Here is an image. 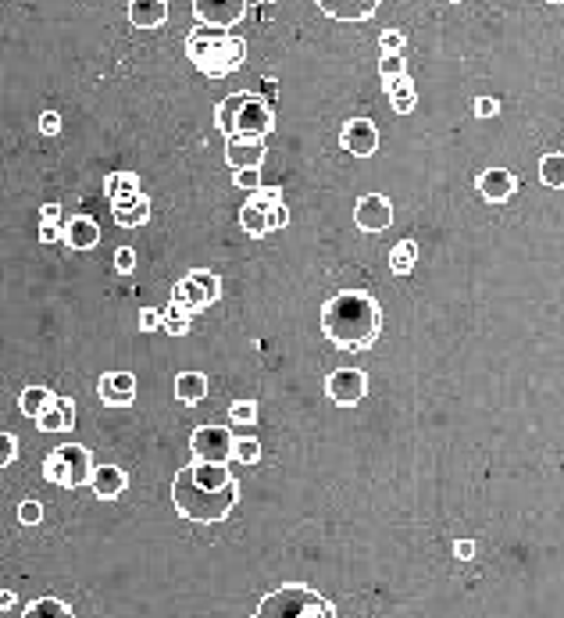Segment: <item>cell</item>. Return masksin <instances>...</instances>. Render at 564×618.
<instances>
[{"label":"cell","mask_w":564,"mask_h":618,"mask_svg":"<svg viewBox=\"0 0 564 618\" xmlns=\"http://www.w3.org/2000/svg\"><path fill=\"white\" fill-rule=\"evenodd\" d=\"M175 511L190 522H222L240 501V479L226 465H186L172 479Z\"/></svg>","instance_id":"6da1fadb"},{"label":"cell","mask_w":564,"mask_h":618,"mask_svg":"<svg viewBox=\"0 0 564 618\" xmlns=\"http://www.w3.org/2000/svg\"><path fill=\"white\" fill-rule=\"evenodd\" d=\"M321 332L325 339H332L339 350L361 354L368 350L379 332H382V305L372 294H357L346 290L332 301H325L321 308Z\"/></svg>","instance_id":"7a4b0ae2"},{"label":"cell","mask_w":564,"mask_h":618,"mask_svg":"<svg viewBox=\"0 0 564 618\" xmlns=\"http://www.w3.org/2000/svg\"><path fill=\"white\" fill-rule=\"evenodd\" d=\"M186 57L197 64V72H204L208 79H226L233 75L244 57H247V39L229 32V29H215V25H193L186 36Z\"/></svg>","instance_id":"3957f363"},{"label":"cell","mask_w":564,"mask_h":618,"mask_svg":"<svg viewBox=\"0 0 564 618\" xmlns=\"http://www.w3.org/2000/svg\"><path fill=\"white\" fill-rule=\"evenodd\" d=\"M215 125H218V133H226V140H265L276 129V115L265 97L240 90V93H229L226 100H218Z\"/></svg>","instance_id":"277c9868"},{"label":"cell","mask_w":564,"mask_h":618,"mask_svg":"<svg viewBox=\"0 0 564 618\" xmlns=\"http://www.w3.org/2000/svg\"><path fill=\"white\" fill-rule=\"evenodd\" d=\"M254 618H336V608L318 590L303 583H286L258 605Z\"/></svg>","instance_id":"5b68a950"},{"label":"cell","mask_w":564,"mask_h":618,"mask_svg":"<svg viewBox=\"0 0 564 618\" xmlns=\"http://www.w3.org/2000/svg\"><path fill=\"white\" fill-rule=\"evenodd\" d=\"M93 468H97L93 465V454L86 447H79V443H64V447L50 451L43 458V479L47 483H57L64 490H75V486L90 483Z\"/></svg>","instance_id":"8992f818"},{"label":"cell","mask_w":564,"mask_h":618,"mask_svg":"<svg viewBox=\"0 0 564 618\" xmlns=\"http://www.w3.org/2000/svg\"><path fill=\"white\" fill-rule=\"evenodd\" d=\"M218 301H222V279L211 269L186 272L183 283H175V290H172V305L179 311H186V314H197V311L211 308Z\"/></svg>","instance_id":"52a82bcc"},{"label":"cell","mask_w":564,"mask_h":618,"mask_svg":"<svg viewBox=\"0 0 564 618\" xmlns=\"http://www.w3.org/2000/svg\"><path fill=\"white\" fill-rule=\"evenodd\" d=\"M233 443L236 436L226 425H204L190 436V451L197 454L201 465H226L233 461Z\"/></svg>","instance_id":"ba28073f"},{"label":"cell","mask_w":564,"mask_h":618,"mask_svg":"<svg viewBox=\"0 0 564 618\" xmlns=\"http://www.w3.org/2000/svg\"><path fill=\"white\" fill-rule=\"evenodd\" d=\"M325 393H329L332 404L354 408V404H361L364 393H368V375H364L361 368H339V372H332V375L325 379Z\"/></svg>","instance_id":"9c48e42d"},{"label":"cell","mask_w":564,"mask_h":618,"mask_svg":"<svg viewBox=\"0 0 564 618\" xmlns=\"http://www.w3.org/2000/svg\"><path fill=\"white\" fill-rule=\"evenodd\" d=\"M247 0H193V14L201 25H215V29H229L240 25L247 14Z\"/></svg>","instance_id":"30bf717a"},{"label":"cell","mask_w":564,"mask_h":618,"mask_svg":"<svg viewBox=\"0 0 564 618\" xmlns=\"http://www.w3.org/2000/svg\"><path fill=\"white\" fill-rule=\"evenodd\" d=\"M354 222H357V229H364V233H382V229H389V226H393V204H389V197H382V193L361 197V201L354 204Z\"/></svg>","instance_id":"8fae6325"},{"label":"cell","mask_w":564,"mask_h":618,"mask_svg":"<svg viewBox=\"0 0 564 618\" xmlns=\"http://www.w3.org/2000/svg\"><path fill=\"white\" fill-rule=\"evenodd\" d=\"M339 143H343V150L354 154V158H372V154L379 150V129H375L368 118H350V122H343V129H339Z\"/></svg>","instance_id":"7c38bea8"},{"label":"cell","mask_w":564,"mask_h":618,"mask_svg":"<svg viewBox=\"0 0 564 618\" xmlns=\"http://www.w3.org/2000/svg\"><path fill=\"white\" fill-rule=\"evenodd\" d=\"M97 397L107 408H129L136 400V375L132 372H104L97 382Z\"/></svg>","instance_id":"4fadbf2b"},{"label":"cell","mask_w":564,"mask_h":618,"mask_svg":"<svg viewBox=\"0 0 564 618\" xmlns=\"http://www.w3.org/2000/svg\"><path fill=\"white\" fill-rule=\"evenodd\" d=\"M475 190L483 193V201L504 204V201H511V193L518 190V179H515L508 168H486V172L475 179Z\"/></svg>","instance_id":"5bb4252c"},{"label":"cell","mask_w":564,"mask_h":618,"mask_svg":"<svg viewBox=\"0 0 564 618\" xmlns=\"http://www.w3.org/2000/svg\"><path fill=\"white\" fill-rule=\"evenodd\" d=\"M75 425V404L68 400V397H57L54 393V400L43 408V415L36 418V429L39 433H68Z\"/></svg>","instance_id":"9a60e30c"},{"label":"cell","mask_w":564,"mask_h":618,"mask_svg":"<svg viewBox=\"0 0 564 618\" xmlns=\"http://www.w3.org/2000/svg\"><path fill=\"white\" fill-rule=\"evenodd\" d=\"M265 154H269L265 140H229L226 143V161L233 172L236 168H261Z\"/></svg>","instance_id":"2e32d148"},{"label":"cell","mask_w":564,"mask_h":618,"mask_svg":"<svg viewBox=\"0 0 564 618\" xmlns=\"http://www.w3.org/2000/svg\"><path fill=\"white\" fill-rule=\"evenodd\" d=\"M129 486V476L118 468V465H97L93 476H90V490L100 497V501H115L122 497Z\"/></svg>","instance_id":"e0dca14e"},{"label":"cell","mask_w":564,"mask_h":618,"mask_svg":"<svg viewBox=\"0 0 564 618\" xmlns=\"http://www.w3.org/2000/svg\"><path fill=\"white\" fill-rule=\"evenodd\" d=\"M104 193H107V201H111V208H125V204H132V201H140V176L136 172H111L107 179H104Z\"/></svg>","instance_id":"ac0fdd59"},{"label":"cell","mask_w":564,"mask_h":618,"mask_svg":"<svg viewBox=\"0 0 564 618\" xmlns=\"http://www.w3.org/2000/svg\"><path fill=\"white\" fill-rule=\"evenodd\" d=\"M314 4L336 21H364L379 7V0H314Z\"/></svg>","instance_id":"d6986e66"},{"label":"cell","mask_w":564,"mask_h":618,"mask_svg":"<svg viewBox=\"0 0 564 618\" xmlns=\"http://www.w3.org/2000/svg\"><path fill=\"white\" fill-rule=\"evenodd\" d=\"M64 244H68L72 251H93V247L100 244V226H97L90 215H79V219H72V222L64 226Z\"/></svg>","instance_id":"ffe728a7"},{"label":"cell","mask_w":564,"mask_h":618,"mask_svg":"<svg viewBox=\"0 0 564 618\" xmlns=\"http://www.w3.org/2000/svg\"><path fill=\"white\" fill-rule=\"evenodd\" d=\"M168 18V0H129V21L136 29H158Z\"/></svg>","instance_id":"44dd1931"},{"label":"cell","mask_w":564,"mask_h":618,"mask_svg":"<svg viewBox=\"0 0 564 618\" xmlns=\"http://www.w3.org/2000/svg\"><path fill=\"white\" fill-rule=\"evenodd\" d=\"M175 397L183 404H201L208 397V375L204 372H179L175 375Z\"/></svg>","instance_id":"7402d4cb"},{"label":"cell","mask_w":564,"mask_h":618,"mask_svg":"<svg viewBox=\"0 0 564 618\" xmlns=\"http://www.w3.org/2000/svg\"><path fill=\"white\" fill-rule=\"evenodd\" d=\"M386 97H389V104L397 107V115H411V111H414V100H418V93H414V86H411L407 75L386 82Z\"/></svg>","instance_id":"603a6c76"},{"label":"cell","mask_w":564,"mask_h":618,"mask_svg":"<svg viewBox=\"0 0 564 618\" xmlns=\"http://www.w3.org/2000/svg\"><path fill=\"white\" fill-rule=\"evenodd\" d=\"M111 215H115V222L125 226V229L147 226V219H150V197L140 193V201H132V204H125V208H111Z\"/></svg>","instance_id":"cb8c5ba5"},{"label":"cell","mask_w":564,"mask_h":618,"mask_svg":"<svg viewBox=\"0 0 564 618\" xmlns=\"http://www.w3.org/2000/svg\"><path fill=\"white\" fill-rule=\"evenodd\" d=\"M240 226H244V233H247V236H258V240L272 233V229H269V211H265V208H258L254 201H247V204L240 208Z\"/></svg>","instance_id":"d4e9b609"},{"label":"cell","mask_w":564,"mask_h":618,"mask_svg":"<svg viewBox=\"0 0 564 618\" xmlns=\"http://www.w3.org/2000/svg\"><path fill=\"white\" fill-rule=\"evenodd\" d=\"M21 618H75V615H72V608H68L61 597H36V601L21 612Z\"/></svg>","instance_id":"484cf974"},{"label":"cell","mask_w":564,"mask_h":618,"mask_svg":"<svg viewBox=\"0 0 564 618\" xmlns=\"http://www.w3.org/2000/svg\"><path fill=\"white\" fill-rule=\"evenodd\" d=\"M54 400V393L47 390V386H25L21 390V397H18V408H21V415H29V418H39L43 415V408Z\"/></svg>","instance_id":"4316f807"},{"label":"cell","mask_w":564,"mask_h":618,"mask_svg":"<svg viewBox=\"0 0 564 618\" xmlns=\"http://www.w3.org/2000/svg\"><path fill=\"white\" fill-rule=\"evenodd\" d=\"M414 262H418V244H414V240H400V244L389 251V269H393L397 276H407V272L414 269Z\"/></svg>","instance_id":"83f0119b"},{"label":"cell","mask_w":564,"mask_h":618,"mask_svg":"<svg viewBox=\"0 0 564 618\" xmlns=\"http://www.w3.org/2000/svg\"><path fill=\"white\" fill-rule=\"evenodd\" d=\"M540 183L551 190H564V154H543L540 158Z\"/></svg>","instance_id":"f1b7e54d"},{"label":"cell","mask_w":564,"mask_h":618,"mask_svg":"<svg viewBox=\"0 0 564 618\" xmlns=\"http://www.w3.org/2000/svg\"><path fill=\"white\" fill-rule=\"evenodd\" d=\"M258 458H261V443H258L254 436H244V440L233 443V461H240V465H258Z\"/></svg>","instance_id":"f546056e"},{"label":"cell","mask_w":564,"mask_h":618,"mask_svg":"<svg viewBox=\"0 0 564 618\" xmlns=\"http://www.w3.org/2000/svg\"><path fill=\"white\" fill-rule=\"evenodd\" d=\"M404 72H407V61H404V54H382V57H379V75H382L386 82H393V79H404Z\"/></svg>","instance_id":"4dcf8cb0"},{"label":"cell","mask_w":564,"mask_h":618,"mask_svg":"<svg viewBox=\"0 0 564 618\" xmlns=\"http://www.w3.org/2000/svg\"><path fill=\"white\" fill-rule=\"evenodd\" d=\"M161 314H165L161 329H165L168 336H183V332L190 329V314H186V311H179L175 305H168V311H161Z\"/></svg>","instance_id":"1f68e13d"},{"label":"cell","mask_w":564,"mask_h":618,"mask_svg":"<svg viewBox=\"0 0 564 618\" xmlns=\"http://www.w3.org/2000/svg\"><path fill=\"white\" fill-rule=\"evenodd\" d=\"M229 418H233V425H254L258 422V404L254 400H236L229 408Z\"/></svg>","instance_id":"d6a6232c"},{"label":"cell","mask_w":564,"mask_h":618,"mask_svg":"<svg viewBox=\"0 0 564 618\" xmlns=\"http://www.w3.org/2000/svg\"><path fill=\"white\" fill-rule=\"evenodd\" d=\"M18 522L21 526H39L43 522V504L39 501H21L18 504Z\"/></svg>","instance_id":"836d02e7"},{"label":"cell","mask_w":564,"mask_h":618,"mask_svg":"<svg viewBox=\"0 0 564 618\" xmlns=\"http://www.w3.org/2000/svg\"><path fill=\"white\" fill-rule=\"evenodd\" d=\"M251 201H254L258 208H265V211H272V208H279V204H282V190H276V186H258Z\"/></svg>","instance_id":"e575fe53"},{"label":"cell","mask_w":564,"mask_h":618,"mask_svg":"<svg viewBox=\"0 0 564 618\" xmlns=\"http://www.w3.org/2000/svg\"><path fill=\"white\" fill-rule=\"evenodd\" d=\"M233 183H236L240 190H251V193H254V190L261 186V168H236V172H233Z\"/></svg>","instance_id":"d590c367"},{"label":"cell","mask_w":564,"mask_h":618,"mask_svg":"<svg viewBox=\"0 0 564 618\" xmlns=\"http://www.w3.org/2000/svg\"><path fill=\"white\" fill-rule=\"evenodd\" d=\"M379 47H382V54H400L404 50V32L400 29H386L379 36Z\"/></svg>","instance_id":"8d00e7d4"},{"label":"cell","mask_w":564,"mask_h":618,"mask_svg":"<svg viewBox=\"0 0 564 618\" xmlns=\"http://www.w3.org/2000/svg\"><path fill=\"white\" fill-rule=\"evenodd\" d=\"M115 269H118L122 276H129V272L136 269V251H132V247H118V251H115Z\"/></svg>","instance_id":"74e56055"},{"label":"cell","mask_w":564,"mask_h":618,"mask_svg":"<svg viewBox=\"0 0 564 618\" xmlns=\"http://www.w3.org/2000/svg\"><path fill=\"white\" fill-rule=\"evenodd\" d=\"M14 454H18V440L11 433H0V468H7L14 461Z\"/></svg>","instance_id":"f35d334b"},{"label":"cell","mask_w":564,"mask_h":618,"mask_svg":"<svg viewBox=\"0 0 564 618\" xmlns=\"http://www.w3.org/2000/svg\"><path fill=\"white\" fill-rule=\"evenodd\" d=\"M161 322H165L161 308H143V311H140V329H143V332H154V329H161Z\"/></svg>","instance_id":"ab89813d"},{"label":"cell","mask_w":564,"mask_h":618,"mask_svg":"<svg viewBox=\"0 0 564 618\" xmlns=\"http://www.w3.org/2000/svg\"><path fill=\"white\" fill-rule=\"evenodd\" d=\"M39 133L43 136H57L61 133V115L57 111H43L39 115Z\"/></svg>","instance_id":"60d3db41"},{"label":"cell","mask_w":564,"mask_h":618,"mask_svg":"<svg viewBox=\"0 0 564 618\" xmlns=\"http://www.w3.org/2000/svg\"><path fill=\"white\" fill-rule=\"evenodd\" d=\"M57 240H64V226L43 222V226H39V244H57Z\"/></svg>","instance_id":"b9f144b4"},{"label":"cell","mask_w":564,"mask_h":618,"mask_svg":"<svg viewBox=\"0 0 564 618\" xmlns=\"http://www.w3.org/2000/svg\"><path fill=\"white\" fill-rule=\"evenodd\" d=\"M472 107H475V115H479V118H493L500 104H497L493 97H475V104H472Z\"/></svg>","instance_id":"7bdbcfd3"},{"label":"cell","mask_w":564,"mask_h":618,"mask_svg":"<svg viewBox=\"0 0 564 618\" xmlns=\"http://www.w3.org/2000/svg\"><path fill=\"white\" fill-rule=\"evenodd\" d=\"M286 222H289L286 204H279V208H272V211H269V229H286Z\"/></svg>","instance_id":"ee69618b"},{"label":"cell","mask_w":564,"mask_h":618,"mask_svg":"<svg viewBox=\"0 0 564 618\" xmlns=\"http://www.w3.org/2000/svg\"><path fill=\"white\" fill-rule=\"evenodd\" d=\"M454 554H457L461 562H472V558H475V544H472V540H457V544H454Z\"/></svg>","instance_id":"f6af8a7d"},{"label":"cell","mask_w":564,"mask_h":618,"mask_svg":"<svg viewBox=\"0 0 564 618\" xmlns=\"http://www.w3.org/2000/svg\"><path fill=\"white\" fill-rule=\"evenodd\" d=\"M61 219V208L57 204H43L39 208V222H57Z\"/></svg>","instance_id":"bcb514c9"},{"label":"cell","mask_w":564,"mask_h":618,"mask_svg":"<svg viewBox=\"0 0 564 618\" xmlns=\"http://www.w3.org/2000/svg\"><path fill=\"white\" fill-rule=\"evenodd\" d=\"M7 608H14V594L11 590H0V612H7Z\"/></svg>","instance_id":"7dc6e473"},{"label":"cell","mask_w":564,"mask_h":618,"mask_svg":"<svg viewBox=\"0 0 564 618\" xmlns=\"http://www.w3.org/2000/svg\"><path fill=\"white\" fill-rule=\"evenodd\" d=\"M547 4H564V0H547Z\"/></svg>","instance_id":"c3c4849f"},{"label":"cell","mask_w":564,"mask_h":618,"mask_svg":"<svg viewBox=\"0 0 564 618\" xmlns=\"http://www.w3.org/2000/svg\"><path fill=\"white\" fill-rule=\"evenodd\" d=\"M454 4H457V0H454Z\"/></svg>","instance_id":"681fc988"}]
</instances>
